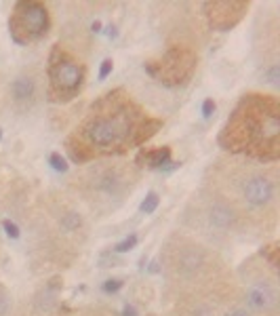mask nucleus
<instances>
[{
	"label": "nucleus",
	"mask_w": 280,
	"mask_h": 316,
	"mask_svg": "<svg viewBox=\"0 0 280 316\" xmlns=\"http://www.w3.org/2000/svg\"><path fill=\"white\" fill-rule=\"evenodd\" d=\"M205 186L221 192L247 219L253 234H268L276 228L280 209V171L276 162L223 154L207 169Z\"/></svg>",
	"instance_id": "obj_1"
},
{
	"label": "nucleus",
	"mask_w": 280,
	"mask_h": 316,
	"mask_svg": "<svg viewBox=\"0 0 280 316\" xmlns=\"http://www.w3.org/2000/svg\"><path fill=\"white\" fill-rule=\"evenodd\" d=\"M162 276L175 293H213L238 300V283L217 249L200 242L188 232H173L160 253Z\"/></svg>",
	"instance_id": "obj_2"
},
{
	"label": "nucleus",
	"mask_w": 280,
	"mask_h": 316,
	"mask_svg": "<svg viewBox=\"0 0 280 316\" xmlns=\"http://www.w3.org/2000/svg\"><path fill=\"white\" fill-rule=\"evenodd\" d=\"M145 122V114L131 95L122 91L108 93L86 114L74 135L78 146H72L70 150L76 160L89 156H112L135 144L143 133Z\"/></svg>",
	"instance_id": "obj_3"
},
{
	"label": "nucleus",
	"mask_w": 280,
	"mask_h": 316,
	"mask_svg": "<svg viewBox=\"0 0 280 316\" xmlns=\"http://www.w3.org/2000/svg\"><path fill=\"white\" fill-rule=\"evenodd\" d=\"M86 242V219L78 203L61 194H47L30 217L32 255L51 268H66Z\"/></svg>",
	"instance_id": "obj_4"
},
{
	"label": "nucleus",
	"mask_w": 280,
	"mask_h": 316,
	"mask_svg": "<svg viewBox=\"0 0 280 316\" xmlns=\"http://www.w3.org/2000/svg\"><path fill=\"white\" fill-rule=\"evenodd\" d=\"M221 146L234 156L276 162L280 154V103L276 95H244L225 122Z\"/></svg>",
	"instance_id": "obj_5"
},
{
	"label": "nucleus",
	"mask_w": 280,
	"mask_h": 316,
	"mask_svg": "<svg viewBox=\"0 0 280 316\" xmlns=\"http://www.w3.org/2000/svg\"><path fill=\"white\" fill-rule=\"evenodd\" d=\"M137 181L139 169L133 162L101 158L78 169L68 179V194L91 213L106 217L127 203Z\"/></svg>",
	"instance_id": "obj_6"
},
{
	"label": "nucleus",
	"mask_w": 280,
	"mask_h": 316,
	"mask_svg": "<svg viewBox=\"0 0 280 316\" xmlns=\"http://www.w3.org/2000/svg\"><path fill=\"white\" fill-rule=\"evenodd\" d=\"M181 226L188 230V234L213 249H223L251 232L240 211L221 192L205 183L188 200L181 213Z\"/></svg>",
	"instance_id": "obj_7"
},
{
	"label": "nucleus",
	"mask_w": 280,
	"mask_h": 316,
	"mask_svg": "<svg viewBox=\"0 0 280 316\" xmlns=\"http://www.w3.org/2000/svg\"><path fill=\"white\" fill-rule=\"evenodd\" d=\"M238 302L255 316L280 314L278 268L270 266L259 253L238 268Z\"/></svg>",
	"instance_id": "obj_8"
},
{
	"label": "nucleus",
	"mask_w": 280,
	"mask_h": 316,
	"mask_svg": "<svg viewBox=\"0 0 280 316\" xmlns=\"http://www.w3.org/2000/svg\"><path fill=\"white\" fill-rule=\"evenodd\" d=\"M45 70L36 64L23 66L6 84V103L15 114L28 116L45 101L47 95Z\"/></svg>",
	"instance_id": "obj_9"
},
{
	"label": "nucleus",
	"mask_w": 280,
	"mask_h": 316,
	"mask_svg": "<svg viewBox=\"0 0 280 316\" xmlns=\"http://www.w3.org/2000/svg\"><path fill=\"white\" fill-rule=\"evenodd\" d=\"M84 82V68L80 59L68 49L57 45L51 53L49 72H47V91L57 101H68L82 89Z\"/></svg>",
	"instance_id": "obj_10"
},
{
	"label": "nucleus",
	"mask_w": 280,
	"mask_h": 316,
	"mask_svg": "<svg viewBox=\"0 0 280 316\" xmlns=\"http://www.w3.org/2000/svg\"><path fill=\"white\" fill-rule=\"evenodd\" d=\"M280 23L278 17H270L264 21V28L257 32L255 38V61H257V76L272 91L280 86Z\"/></svg>",
	"instance_id": "obj_11"
},
{
	"label": "nucleus",
	"mask_w": 280,
	"mask_h": 316,
	"mask_svg": "<svg viewBox=\"0 0 280 316\" xmlns=\"http://www.w3.org/2000/svg\"><path fill=\"white\" fill-rule=\"evenodd\" d=\"M11 36L19 45L42 38L49 32V11L40 2H17L8 19Z\"/></svg>",
	"instance_id": "obj_12"
},
{
	"label": "nucleus",
	"mask_w": 280,
	"mask_h": 316,
	"mask_svg": "<svg viewBox=\"0 0 280 316\" xmlns=\"http://www.w3.org/2000/svg\"><path fill=\"white\" fill-rule=\"evenodd\" d=\"M238 300H227L213 293H175L171 316H221L223 308Z\"/></svg>",
	"instance_id": "obj_13"
},
{
	"label": "nucleus",
	"mask_w": 280,
	"mask_h": 316,
	"mask_svg": "<svg viewBox=\"0 0 280 316\" xmlns=\"http://www.w3.org/2000/svg\"><path fill=\"white\" fill-rule=\"evenodd\" d=\"M247 6L249 4H244V2H207L205 4V8L211 11V13H207L209 19H211V25L217 30L234 28L240 21L242 13L247 11Z\"/></svg>",
	"instance_id": "obj_14"
},
{
	"label": "nucleus",
	"mask_w": 280,
	"mask_h": 316,
	"mask_svg": "<svg viewBox=\"0 0 280 316\" xmlns=\"http://www.w3.org/2000/svg\"><path fill=\"white\" fill-rule=\"evenodd\" d=\"M0 316H13V295L0 283Z\"/></svg>",
	"instance_id": "obj_15"
},
{
	"label": "nucleus",
	"mask_w": 280,
	"mask_h": 316,
	"mask_svg": "<svg viewBox=\"0 0 280 316\" xmlns=\"http://www.w3.org/2000/svg\"><path fill=\"white\" fill-rule=\"evenodd\" d=\"M72 316H120V314L112 308H106V306H89V308L74 312Z\"/></svg>",
	"instance_id": "obj_16"
},
{
	"label": "nucleus",
	"mask_w": 280,
	"mask_h": 316,
	"mask_svg": "<svg viewBox=\"0 0 280 316\" xmlns=\"http://www.w3.org/2000/svg\"><path fill=\"white\" fill-rule=\"evenodd\" d=\"M221 316H255V314H253L249 308H244L240 302H234V304L227 306V308H223Z\"/></svg>",
	"instance_id": "obj_17"
},
{
	"label": "nucleus",
	"mask_w": 280,
	"mask_h": 316,
	"mask_svg": "<svg viewBox=\"0 0 280 316\" xmlns=\"http://www.w3.org/2000/svg\"><path fill=\"white\" fill-rule=\"evenodd\" d=\"M167 158H169V148H160V150L147 154L145 160H147V164H150V166H160L162 162H167Z\"/></svg>",
	"instance_id": "obj_18"
},
{
	"label": "nucleus",
	"mask_w": 280,
	"mask_h": 316,
	"mask_svg": "<svg viewBox=\"0 0 280 316\" xmlns=\"http://www.w3.org/2000/svg\"><path fill=\"white\" fill-rule=\"evenodd\" d=\"M158 203H160L158 194H156V192H150V194L145 196V200L141 203V213H154L156 207H158Z\"/></svg>",
	"instance_id": "obj_19"
},
{
	"label": "nucleus",
	"mask_w": 280,
	"mask_h": 316,
	"mask_svg": "<svg viewBox=\"0 0 280 316\" xmlns=\"http://www.w3.org/2000/svg\"><path fill=\"white\" fill-rule=\"evenodd\" d=\"M135 244H137V234H131V236H129V238H125V240H122V242H118V244H116V251H118V253H125V251H131V249H133V247H135Z\"/></svg>",
	"instance_id": "obj_20"
},
{
	"label": "nucleus",
	"mask_w": 280,
	"mask_h": 316,
	"mask_svg": "<svg viewBox=\"0 0 280 316\" xmlns=\"http://www.w3.org/2000/svg\"><path fill=\"white\" fill-rule=\"evenodd\" d=\"M49 162H51V166H53L55 171H66V169H68V164H66V158L61 156V154H51Z\"/></svg>",
	"instance_id": "obj_21"
},
{
	"label": "nucleus",
	"mask_w": 280,
	"mask_h": 316,
	"mask_svg": "<svg viewBox=\"0 0 280 316\" xmlns=\"http://www.w3.org/2000/svg\"><path fill=\"white\" fill-rule=\"evenodd\" d=\"M120 287H122V280H120V278H114V280H108L106 287H103V289H106L108 293H114V291H118Z\"/></svg>",
	"instance_id": "obj_22"
},
{
	"label": "nucleus",
	"mask_w": 280,
	"mask_h": 316,
	"mask_svg": "<svg viewBox=\"0 0 280 316\" xmlns=\"http://www.w3.org/2000/svg\"><path fill=\"white\" fill-rule=\"evenodd\" d=\"M213 112H215V101H213V99H207V101L203 103V114H205V116L209 118Z\"/></svg>",
	"instance_id": "obj_23"
},
{
	"label": "nucleus",
	"mask_w": 280,
	"mask_h": 316,
	"mask_svg": "<svg viewBox=\"0 0 280 316\" xmlns=\"http://www.w3.org/2000/svg\"><path fill=\"white\" fill-rule=\"evenodd\" d=\"M112 72V59H106L103 61V66H101V72H99V78L103 80V78H106L108 74Z\"/></svg>",
	"instance_id": "obj_24"
},
{
	"label": "nucleus",
	"mask_w": 280,
	"mask_h": 316,
	"mask_svg": "<svg viewBox=\"0 0 280 316\" xmlns=\"http://www.w3.org/2000/svg\"><path fill=\"white\" fill-rule=\"evenodd\" d=\"M4 230L8 232V236H13V238H17V236H19V232H17V226H15V224H11L8 219L4 222Z\"/></svg>",
	"instance_id": "obj_25"
},
{
	"label": "nucleus",
	"mask_w": 280,
	"mask_h": 316,
	"mask_svg": "<svg viewBox=\"0 0 280 316\" xmlns=\"http://www.w3.org/2000/svg\"><path fill=\"white\" fill-rule=\"evenodd\" d=\"M2 97H4V99H6V91H4V93H2V84H0V103H2Z\"/></svg>",
	"instance_id": "obj_26"
},
{
	"label": "nucleus",
	"mask_w": 280,
	"mask_h": 316,
	"mask_svg": "<svg viewBox=\"0 0 280 316\" xmlns=\"http://www.w3.org/2000/svg\"><path fill=\"white\" fill-rule=\"evenodd\" d=\"M30 316H45V314H38V312H34V310H32V314H30Z\"/></svg>",
	"instance_id": "obj_27"
}]
</instances>
